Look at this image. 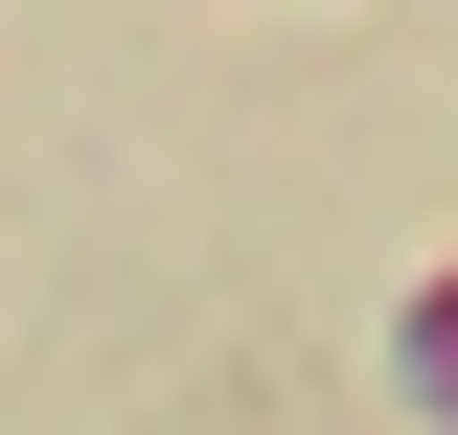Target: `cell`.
Returning <instances> with one entry per match:
<instances>
[{
  "mask_svg": "<svg viewBox=\"0 0 458 435\" xmlns=\"http://www.w3.org/2000/svg\"><path fill=\"white\" fill-rule=\"evenodd\" d=\"M412 389H436V435H458V275L412 298Z\"/></svg>",
  "mask_w": 458,
  "mask_h": 435,
  "instance_id": "1",
  "label": "cell"
}]
</instances>
